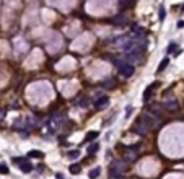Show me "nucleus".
Here are the masks:
<instances>
[{"label":"nucleus","mask_w":184,"mask_h":179,"mask_svg":"<svg viewBox=\"0 0 184 179\" xmlns=\"http://www.w3.org/2000/svg\"><path fill=\"white\" fill-rule=\"evenodd\" d=\"M116 67H117V72H119V75H122L126 77V78H131L132 75H134V65L132 64H129L127 60H117L116 62Z\"/></svg>","instance_id":"obj_1"},{"label":"nucleus","mask_w":184,"mask_h":179,"mask_svg":"<svg viewBox=\"0 0 184 179\" xmlns=\"http://www.w3.org/2000/svg\"><path fill=\"white\" fill-rule=\"evenodd\" d=\"M131 130H132L134 133H137V135H140V137H143V135H147V132H148L150 129H147V127H145V125H143L142 122L137 121L134 125H132V129H131Z\"/></svg>","instance_id":"obj_2"},{"label":"nucleus","mask_w":184,"mask_h":179,"mask_svg":"<svg viewBox=\"0 0 184 179\" xmlns=\"http://www.w3.org/2000/svg\"><path fill=\"white\" fill-rule=\"evenodd\" d=\"M109 171H116V173H119V174H122V173L127 171V164L124 161H114L112 164H111Z\"/></svg>","instance_id":"obj_3"},{"label":"nucleus","mask_w":184,"mask_h":179,"mask_svg":"<svg viewBox=\"0 0 184 179\" xmlns=\"http://www.w3.org/2000/svg\"><path fill=\"white\" fill-rule=\"evenodd\" d=\"M108 104H109V98L108 96H101L98 100L94 101V108L98 109V111H103V109L108 108Z\"/></svg>","instance_id":"obj_4"},{"label":"nucleus","mask_w":184,"mask_h":179,"mask_svg":"<svg viewBox=\"0 0 184 179\" xmlns=\"http://www.w3.org/2000/svg\"><path fill=\"white\" fill-rule=\"evenodd\" d=\"M156 86H158V83H151V85H148V86L145 88V91H143V96H142L143 103H148V101H150L151 95H153V90H155Z\"/></svg>","instance_id":"obj_5"},{"label":"nucleus","mask_w":184,"mask_h":179,"mask_svg":"<svg viewBox=\"0 0 184 179\" xmlns=\"http://www.w3.org/2000/svg\"><path fill=\"white\" fill-rule=\"evenodd\" d=\"M139 122H142L147 129H151L153 125H155V122H153V119H151V116H148V114H143L142 117L139 119Z\"/></svg>","instance_id":"obj_6"},{"label":"nucleus","mask_w":184,"mask_h":179,"mask_svg":"<svg viewBox=\"0 0 184 179\" xmlns=\"http://www.w3.org/2000/svg\"><path fill=\"white\" fill-rule=\"evenodd\" d=\"M165 108H166L168 111H178V109H179V104H178V101H176L174 98H171V100L165 101Z\"/></svg>","instance_id":"obj_7"},{"label":"nucleus","mask_w":184,"mask_h":179,"mask_svg":"<svg viewBox=\"0 0 184 179\" xmlns=\"http://www.w3.org/2000/svg\"><path fill=\"white\" fill-rule=\"evenodd\" d=\"M148 111H150V113L153 114L156 119H161V117H163V108H161V106H158V104H156V106H150V108H148Z\"/></svg>","instance_id":"obj_8"},{"label":"nucleus","mask_w":184,"mask_h":179,"mask_svg":"<svg viewBox=\"0 0 184 179\" xmlns=\"http://www.w3.org/2000/svg\"><path fill=\"white\" fill-rule=\"evenodd\" d=\"M131 33H132V36H135V38H139V39L143 38V29L140 28L139 25H132L131 26Z\"/></svg>","instance_id":"obj_9"},{"label":"nucleus","mask_w":184,"mask_h":179,"mask_svg":"<svg viewBox=\"0 0 184 179\" xmlns=\"http://www.w3.org/2000/svg\"><path fill=\"white\" fill-rule=\"evenodd\" d=\"M166 52H173V54H176V55L181 54V50H179V47H178V44H176V42H171V44L166 47Z\"/></svg>","instance_id":"obj_10"},{"label":"nucleus","mask_w":184,"mask_h":179,"mask_svg":"<svg viewBox=\"0 0 184 179\" xmlns=\"http://www.w3.org/2000/svg\"><path fill=\"white\" fill-rule=\"evenodd\" d=\"M99 174H101V168L99 166H96V168H93V169L90 171V179H98L99 178Z\"/></svg>","instance_id":"obj_11"},{"label":"nucleus","mask_w":184,"mask_h":179,"mask_svg":"<svg viewBox=\"0 0 184 179\" xmlns=\"http://www.w3.org/2000/svg\"><path fill=\"white\" fill-rule=\"evenodd\" d=\"M28 156H29V158H42V156H44V153H42V151H39V150H29L28 151Z\"/></svg>","instance_id":"obj_12"},{"label":"nucleus","mask_w":184,"mask_h":179,"mask_svg":"<svg viewBox=\"0 0 184 179\" xmlns=\"http://www.w3.org/2000/svg\"><path fill=\"white\" fill-rule=\"evenodd\" d=\"M101 85H103L104 88H112V86L116 85V78H108V80H104Z\"/></svg>","instance_id":"obj_13"},{"label":"nucleus","mask_w":184,"mask_h":179,"mask_svg":"<svg viewBox=\"0 0 184 179\" xmlns=\"http://www.w3.org/2000/svg\"><path fill=\"white\" fill-rule=\"evenodd\" d=\"M20 169H21V173L28 174V173H31V171H33V166H31L29 163H25V164H21V166H20Z\"/></svg>","instance_id":"obj_14"},{"label":"nucleus","mask_w":184,"mask_h":179,"mask_svg":"<svg viewBox=\"0 0 184 179\" xmlns=\"http://www.w3.org/2000/svg\"><path fill=\"white\" fill-rule=\"evenodd\" d=\"M99 133L94 130V132H88L86 133V137H85V142H90V140H94V138H98Z\"/></svg>","instance_id":"obj_15"},{"label":"nucleus","mask_w":184,"mask_h":179,"mask_svg":"<svg viewBox=\"0 0 184 179\" xmlns=\"http://www.w3.org/2000/svg\"><path fill=\"white\" fill-rule=\"evenodd\" d=\"M168 64H169V60H168V59H163V60L160 62V67H158V68H156V72H158V73H160V72H163L165 68H166V67H168Z\"/></svg>","instance_id":"obj_16"},{"label":"nucleus","mask_w":184,"mask_h":179,"mask_svg":"<svg viewBox=\"0 0 184 179\" xmlns=\"http://www.w3.org/2000/svg\"><path fill=\"white\" fill-rule=\"evenodd\" d=\"M67 156L72 158V160H77L78 156H80V151H78V150H69V151H67Z\"/></svg>","instance_id":"obj_17"},{"label":"nucleus","mask_w":184,"mask_h":179,"mask_svg":"<svg viewBox=\"0 0 184 179\" xmlns=\"http://www.w3.org/2000/svg\"><path fill=\"white\" fill-rule=\"evenodd\" d=\"M98 150H99V145H98V143H91V145L88 147V153H90V155H94Z\"/></svg>","instance_id":"obj_18"},{"label":"nucleus","mask_w":184,"mask_h":179,"mask_svg":"<svg viewBox=\"0 0 184 179\" xmlns=\"http://www.w3.org/2000/svg\"><path fill=\"white\" fill-rule=\"evenodd\" d=\"M80 171H82L80 164H72V166H70V173H72V174H80Z\"/></svg>","instance_id":"obj_19"},{"label":"nucleus","mask_w":184,"mask_h":179,"mask_svg":"<svg viewBox=\"0 0 184 179\" xmlns=\"http://www.w3.org/2000/svg\"><path fill=\"white\" fill-rule=\"evenodd\" d=\"M114 21L117 23V25H124L126 18H124V15H119V17H116V18H114Z\"/></svg>","instance_id":"obj_20"},{"label":"nucleus","mask_w":184,"mask_h":179,"mask_svg":"<svg viewBox=\"0 0 184 179\" xmlns=\"http://www.w3.org/2000/svg\"><path fill=\"white\" fill-rule=\"evenodd\" d=\"M0 174H8V168H7V164H0Z\"/></svg>","instance_id":"obj_21"},{"label":"nucleus","mask_w":184,"mask_h":179,"mask_svg":"<svg viewBox=\"0 0 184 179\" xmlns=\"http://www.w3.org/2000/svg\"><path fill=\"white\" fill-rule=\"evenodd\" d=\"M13 163H17V164H25L26 158H13Z\"/></svg>","instance_id":"obj_22"},{"label":"nucleus","mask_w":184,"mask_h":179,"mask_svg":"<svg viewBox=\"0 0 184 179\" xmlns=\"http://www.w3.org/2000/svg\"><path fill=\"white\" fill-rule=\"evenodd\" d=\"M165 15H166V13H165V7L161 5V7H160V20H161V21L165 20Z\"/></svg>","instance_id":"obj_23"},{"label":"nucleus","mask_w":184,"mask_h":179,"mask_svg":"<svg viewBox=\"0 0 184 179\" xmlns=\"http://www.w3.org/2000/svg\"><path fill=\"white\" fill-rule=\"evenodd\" d=\"M131 114H132V108H131V106H127V108H126V119H129Z\"/></svg>","instance_id":"obj_24"},{"label":"nucleus","mask_w":184,"mask_h":179,"mask_svg":"<svg viewBox=\"0 0 184 179\" xmlns=\"http://www.w3.org/2000/svg\"><path fill=\"white\" fill-rule=\"evenodd\" d=\"M178 28H184V21H178Z\"/></svg>","instance_id":"obj_25"},{"label":"nucleus","mask_w":184,"mask_h":179,"mask_svg":"<svg viewBox=\"0 0 184 179\" xmlns=\"http://www.w3.org/2000/svg\"><path fill=\"white\" fill-rule=\"evenodd\" d=\"M183 12H184V5H183Z\"/></svg>","instance_id":"obj_26"}]
</instances>
